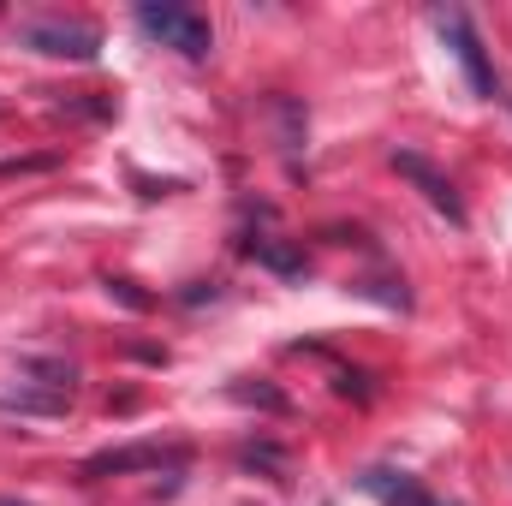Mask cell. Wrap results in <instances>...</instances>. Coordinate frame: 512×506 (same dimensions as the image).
Wrapping results in <instances>:
<instances>
[{
	"instance_id": "obj_1",
	"label": "cell",
	"mask_w": 512,
	"mask_h": 506,
	"mask_svg": "<svg viewBox=\"0 0 512 506\" xmlns=\"http://www.w3.org/2000/svg\"><path fill=\"white\" fill-rule=\"evenodd\" d=\"M137 24H143V36H155L161 48H173V54H185V60H209V48H215V30H209V18H203L197 6L143 0V6H137Z\"/></svg>"
},
{
	"instance_id": "obj_2",
	"label": "cell",
	"mask_w": 512,
	"mask_h": 506,
	"mask_svg": "<svg viewBox=\"0 0 512 506\" xmlns=\"http://www.w3.org/2000/svg\"><path fill=\"white\" fill-rule=\"evenodd\" d=\"M24 48H36L48 60H96L102 30L90 18H30L24 24Z\"/></svg>"
},
{
	"instance_id": "obj_3",
	"label": "cell",
	"mask_w": 512,
	"mask_h": 506,
	"mask_svg": "<svg viewBox=\"0 0 512 506\" xmlns=\"http://www.w3.org/2000/svg\"><path fill=\"white\" fill-rule=\"evenodd\" d=\"M435 24H441V36L453 42V60L465 66V84H471L483 102H501V78H495V66H489V54H483V42H477L471 18H465V12H435Z\"/></svg>"
},
{
	"instance_id": "obj_4",
	"label": "cell",
	"mask_w": 512,
	"mask_h": 506,
	"mask_svg": "<svg viewBox=\"0 0 512 506\" xmlns=\"http://www.w3.org/2000/svg\"><path fill=\"white\" fill-rule=\"evenodd\" d=\"M393 167L423 191V203H429L435 215H447L453 227H465V197L453 191V179H447V173H435V167H429L423 155H411V149H393Z\"/></svg>"
},
{
	"instance_id": "obj_5",
	"label": "cell",
	"mask_w": 512,
	"mask_h": 506,
	"mask_svg": "<svg viewBox=\"0 0 512 506\" xmlns=\"http://www.w3.org/2000/svg\"><path fill=\"white\" fill-rule=\"evenodd\" d=\"M161 465H185V447H161V441H137L84 459V477H126V471H161Z\"/></svg>"
},
{
	"instance_id": "obj_6",
	"label": "cell",
	"mask_w": 512,
	"mask_h": 506,
	"mask_svg": "<svg viewBox=\"0 0 512 506\" xmlns=\"http://www.w3.org/2000/svg\"><path fill=\"white\" fill-rule=\"evenodd\" d=\"M66 399H72V387H12V393H0V411L6 417H54V411H66Z\"/></svg>"
},
{
	"instance_id": "obj_7",
	"label": "cell",
	"mask_w": 512,
	"mask_h": 506,
	"mask_svg": "<svg viewBox=\"0 0 512 506\" xmlns=\"http://www.w3.org/2000/svg\"><path fill=\"white\" fill-rule=\"evenodd\" d=\"M364 489H370L382 506H435L411 477H399V471H364Z\"/></svg>"
},
{
	"instance_id": "obj_8",
	"label": "cell",
	"mask_w": 512,
	"mask_h": 506,
	"mask_svg": "<svg viewBox=\"0 0 512 506\" xmlns=\"http://www.w3.org/2000/svg\"><path fill=\"white\" fill-rule=\"evenodd\" d=\"M251 256H262L268 268H280V274H304V256L280 251V245H251Z\"/></svg>"
},
{
	"instance_id": "obj_9",
	"label": "cell",
	"mask_w": 512,
	"mask_h": 506,
	"mask_svg": "<svg viewBox=\"0 0 512 506\" xmlns=\"http://www.w3.org/2000/svg\"><path fill=\"white\" fill-rule=\"evenodd\" d=\"M501 102H507V108H512V90H501Z\"/></svg>"
},
{
	"instance_id": "obj_10",
	"label": "cell",
	"mask_w": 512,
	"mask_h": 506,
	"mask_svg": "<svg viewBox=\"0 0 512 506\" xmlns=\"http://www.w3.org/2000/svg\"><path fill=\"white\" fill-rule=\"evenodd\" d=\"M0 506H24V501H6V495H0Z\"/></svg>"
}]
</instances>
